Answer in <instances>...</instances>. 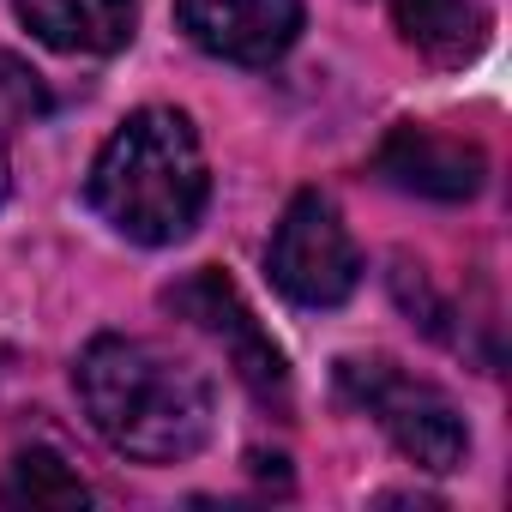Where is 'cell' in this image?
I'll return each mask as SVG.
<instances>
[{"label": "cell", "instance_id": "cell-1", "mask_svg": "<svg viewBox=\"0 0 512 512\" xmlns=\"http://www.w3.org/2000/svg\"><path fill=\"white\" fill-rule=\"evenodd\" d=\"M73 386L91 428L133 464H181L211 440V380L151 338H91Z\"/></svg>", "mask_w": 512, "mask_h": 512}, {"label": "cell", "instance_id": "cell-2", "mask_svg": "<svg viewBox=\"0 0 512 512\" xmlns=\"http://www.w3.org/2000/svg\"><path fill=\"white\" fill-rule=\"evenodd\" d=\"M91 211L139 247H175L193 235L211 199L199 133L181 109H133L85 175Z\"/></svg>", "mask_w": 512, "mask_h": 512}, {"label": "cell", "instance_id": "cell-3", "mask_svg": "<svg viewBox=\"0 0 512 512\" xmlns=\"http://www.w3.org/2000/svg\"><path fill=\"white\" fill-rule=\"evenodd\" d=\"M338 386H344V398H350L356 410H368V416L386 428V440H392L416 470L446 476V470L464 464L470 428H464L458 404H452L440 386L404 374V368L386 362V356H344V362H338Z\"/></svg>", "mask_w": 512, "mask_h": 512}, {"label": "cell", "instance_id": "cell-4", "mask_svg": "<svg viewBox=\"0 0 512 512\" xmlns=\"http://www.w3.org/2000/svg\"><path fill=\"white\" fill-rule=\"evenodd\" d=\"M266 272L296 308H338L356 296L362 253H356V235H350L344 211L332 205V193L308 187L284 205L272 247H266Z\"/></svg>", "mask_w": 512, "mask_h": 512}, {"label": "cell", "instance_id": "cell-5", "mask_svg": "<svg viewBox=\"0 0 512 512\" xmlns=\"http://www.w3.org/2000/svg\"><path fill=\"white\" fill-rule=\"evenodd\" d=\"M163 308L181 314L187 326H199L205 338H217L235 362V374L247 380L253 398H266V404H290V368H284V350L266 338V326L253 320V308L241 302V290L223 278V272H193L181 278L175 290H163Z\"/></svg>", "mask_w": 512, "mask_h": 512}, {"label": "cell", "instance_id": "cell-6", "mask_svg": "<svg viewBox=\"0 0 512 512\" xmlns=\"http://www.w3.org/2000/svg\"><path fill=\"white\" fill-rule=\"evenodd\" d=\"M175 19L205 55L266 67L302 37V0H175Z\"/></svg>", "mask_w": 512, "mask_h": 512}, {"label": "cell", "instance_id": "cell-7", "mask_svg": "<svg viewBox=\"0 0 512 512\" xmlns=\"http://www.w3.org/2000/svg\"><path fill=\"white\" fill-rule=\"evenodd\" d=\"M374 169L416 193V199H440V205H458V199H476L482 193V175H488V157L470 145V139H446L434 127H392Z\"/></svg>", "mask_w": 512, "mask_h": 512}, {"label": "cell", "instance_id": "cell-8", "mask_svg": "<svg viewBox=\"0 0 512 512\" xmlns=\"http://www.w3.org/2000/svg\"><path fill=\"white\" fill-rule=\"evenodd\" d=\"M13 13L61 55H115L133 43L139 0H13Z\"/></svg>", "mask_w": 512, "mask_h": 512}, {"label": "cell", "instance_id": "cell-9", "mask_svg": "<svg viewBox=\"0 0 512 512\" xmlns=\"http://www.w3.org/2000/svg\"><path fill=\"white\" fill-rule=\"evenodd\" d=\"M392 13L398 37L434 61V67H464L488 43V7L482 0H380Z\"/></svg>", "mask_w": 512, "mask_h": 512}, {"label": "cell", "instance_id": "cell-10", "mask_svg": "<svg viewBox=\"0 0 512 512\" xmlns=\"http://www.w3.org/2000/svg\"><path fill=\"white\" fill-rule=\"evenodd\" d=\"M0 506H13V512H79V506H91V488L79 482V470L61 452L31 446L0 476Z\"/></svg>", "mask_w": 512, "mask_h": 512}, {"label": "cell", "instance_id": "cell-11", "mask_svg": "<svg viewBox=\"0 0 512 512\" xmlns=\"http://www.w3.org/2000/svg\"><path fill=\"white\" fill-rule=\"evenodd\" d=\"M13 193V169H7V151H0V199Z\"/></svg>", "mask_w": 512, "mask_h": 512}]
</instances>
